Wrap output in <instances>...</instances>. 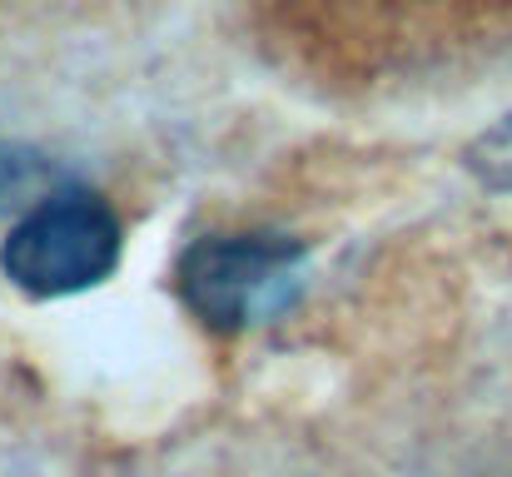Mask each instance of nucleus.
I'll return each instance as SVG.
<instances>
[{"label": "nucleus", "instance_id": "1", "mask_svg": "<svg viewBox=\"0 0 512 477\" xmlns=\"http://www.w3.org/2000/svg\"><path fill=\"white\" fill-rule=\"evenodd\" d=\"M304 284L309 254L289 234H204L174 269L184 309L219 333L274 323L304 299Z\"/></svg>", "mask_w": 512, "mask_h": 477}, {"label": "nucleus", "instance_id": "2", "mask_svg": "<svg viewBox=\"0 0 512 477\" xmlns=\"http://www.w3.org/2000/svg\"><path fill=\"white\" fill-rule=\"evenodd\" d=\"M120 214L80 184L20 214L0 244V274L30 299H65L105 284L120 264Z\"/></svg>", "mask_w": 512, "mask_h": 477}, {"label": "nucleus", "instance_id": "3", "mask_svg": "<svg viewBox=\"0 0 512 477\" xmlns=\"http://www.w3.org/2000/svg\"><path fill=\"white\" fill-rule=\"evenodd\" d=\"M65 184L70 179L55 169L50 155L15 145V140H0V214H30L40 199H50Z\"/></svg>", "mask_w": 512, "mask_h": 477}, {"label": "nucleus", "instance_id": "4", "mask_svg": "<svg viewBox=\"0 0 512 477\" xmlns=\"http://www.w3.org/2000/svg\"><path fill=\"white\" fill-rule=\"evenodd\" d=\"M463 164H468V169H473L488 189L512 194V115H503L493 130H483V135L468 145Z\"/></svg>", "mask_w": 512, "mask_h": 477}]
</instances>
